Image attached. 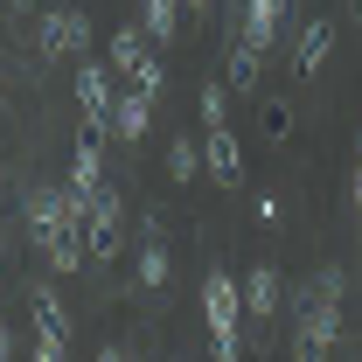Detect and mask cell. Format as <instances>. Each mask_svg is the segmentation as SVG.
<instances>
[{
  "mask_svg": "<svg viewBox=\"0 0 362 362\" xmlns=\"http://www.w3.org/2000/svg\"><path fill=\"white\" fill-rule=\"evenodd\" d=\"M202 314H209V349L223 362L244 356V286L230 272H209L202 279Z\"/></svg>",
  "mask_w": 362,
  "mask_h": 362,
  "instance_id": "3957f363",
  "label": "cell"
},
{
  "mask_svg": "<svg viewBox=\"0 0 362 362\" xmlns=\"http://www.w3.org/2000/svg\"><path fill=\"white\" fill-rule=\"evenodd\" d=\"M139 28H146V42H153V49L175 42V28H181V0H146V7H139Z\"/></svg>",
  "mask_w": 362,
  "mask_h": 362,
  "instance_id": "4fadbf2b",
  "label": "cell"
},
{
  "mask_svg": "<svg viewBox=\"0 0 362 362\" xmlns=\"http://www.w3.org/2000/svg\"><path fill=\"white\" fill-rule=\"evenodd\" d=\"M202 175L216 181V188H237V181H244V146H237V133H230V119H223V126H209V146H202Z\"/></svg>",
  "mask_w": 362,
  "mask_h": 362,
  "instance_id": "ba28073f",
  "label": "cell"
},
{
  "mask_svg": "<svg viewBox=\"0 0 362 362\" xmlns=\"http://www.w3.org/2000/svg\"><path fill=\"white\" fill-rule=\"evenodd\" d=\"M90 42V14L84 7H49L42 28H35V49H42L49 63H63V56H84Z\"/></svg>",
  "mask_w": 362,
  "mask_h": 362,
  "instance_id": "8992f818",
  "label": "cell"
},
{
  "mask_svg": "<svg viewBox=\"0 0 362 362\" xmlns=\"http://www.w3.org/2000/svg\"><path fill=\"white\" fill-rule=\"evenodd\" d=\"M327 49H334V21H307V28L293 35V70L314 77L320 63H327Z\"/></svg>",
  "mask_w": 362,
  "mask_h": 362,
  "instance_id": "30bf717a",
  "label": "cell"
},
{
  "mask_svg": "<svg viewBox=\"0 0 362 362\" xmlns=\"http://www.w3.org/2000/svg\"><path fill=\"white\" fill-rule=\"evenodd\" d=\"M146 56H153L146 28H119V35H112V70H126V77H133V70L146 63Z\"/></svg>",
  "mask_w": 362,
  "mask_h": 362,
  "instance_id": "9a60e30c",
  "label": "cell"
},
{
  "mask_svg": "<svg viewBox=\"0 0 362 362\" xmlns=\"http://www.w3.org/2000/svg\"><path fill=\"white\" fill-rule=\"evenodd\" d=\"M28 307H35V356L42 362H63L70 356V307L56 286H28Z\"/></svg>",
  "mask_w": 362,
  "mask_h": 362,
  "instance_id": "277c9868",
  "label": "cell"
},
{
  "mask_svg": "<svg viewBox=\"0 0 362 362\" xmlns=\"http://www.w3.org/2000/svg\"><path fill=\"white\" fill-rule=\"evenodd\" d=\"M181 7H195V14H202V7H209V0H181Z\"/></svg>",
  "mask_w": 362,
  "mask_h": 362,
  "instance_id": "ffe728a7",
  "label": "cell"
},
{
  "mask_svg": "<svg viewBox=\"0 0 362 362\" xmlns=\"http://www.w3.org/2000/svg\"><path fill=\"white\" fill-rule=\"evenodd\" d=\"M153 105H160V98H146V90H126V98H112V126H105V133L119 139V146H139V139H146V126H153Z\"/></svg>",
  "mask_w": 362,
  "mask_h": 362,
  "instance_id": "9c48e42d",
  "label": "cell"
},
{
  "mask_svg": "<svg viewBox=\"0 0 362 362\" xmlns=\"http://www.w3.org/2000/svg\"><path fill=\"white\" fill-rule=\"evenodd\" d=\"M84 244L90 258L105 265V258H119V244H126V202H119V188H98L84 209Z\"/></svg>",
  "mask_w": 362,
  "mask_h": 362,
  "instance_id": "5b68a950",
  "label": "cell"
},
{
  "mask_svg": "<svg viewBox=\"0 0 362 362\" xmlns=\"http://www.w3.org/2000/svg\"><path fill=\"white\" fill-rule=\"evenodd\" d=\"M341 334V272H320L314 279V300H300V327H293V356H327Z\"/></svg>",
  "mask_w": 362,
  "mask_h": 362,
  "instance_id": "7a4b0ae2",
  "label": "cell"
},
{
  "mask_svg": "<svg viewBox=\"0 0 362 362\" xmlns=\"http://www.w3.org/2000/svg\"><path fill=\"white\" fill-rule=\"evenodd\" d=\"M195 175H202V153H195V139H175V146H168V181H181V188H188Z\"/></svg>",
  "mask_w": 362,
  "mask_h": 362,
  "instance_id": "2e32d148",
  "label": "cell"
},
{
  "mask_svg": "<svg viewBox=\"0 0 362 362\" xmlns=\"http://www.w3.org/2000/svg\"><path fill=\"white\" fill-rule=\"evenodd\" d=\"M356 14H362V0H356Z\"/></svg>",
  "mask_w": 362,
  "mask_h": 362,
  "instance_id": "7402d4cb",
  "label": "cell"
},
{
  "mask_svg": "<svg viewBox=\"0 0 362 362\" xmlns=\"http://www.w3.org/2000/svg\"><path fill=\"white\" fill-rule=\"evenodd\" d=\"M7 356H14V334H7V327H0V362H7Z\"/></svg>",
  "mask_w": 362,
  "mask_h": 362,
  "instance_id": "d6986e66",
  "label": "cell"
},
{
  "mask_svg": "<svg viewBox=\"0 0 362 362\" xmlns=\"http://www.w3.org/2000/svg\"><path fill=\"white\" fill-rule=\"evenodd\" d=\"M168 272H175V258H168V244H160V230H146V244H139V286H168Z\"/></svg>",
  "mask_w": 362,
  "mask_h": 362,
  "instance_id": "5bb4252c",
  "label": "cell"
},
{
  "mask_svg": "<svg viewBox=\"0 0 362 362\" xmlns=\"http://www.w3.org/2000/svg\"><path fill=\"white\" fill-rule=\"evenodd\" d=\"M70 188H77V195H98V188H105V146H98V133L77 139V153H70Z\"/></svg>",
  "mask_w": 362,
  "mask_h": 362,
  "instance_id": "8fae6325",
  "label": "cell"
},
{
  "mask_svg": "<svg viewBox=\"0 0 362 362\" xmlns=\"http://www.w3.org/2000/svg\"><path fill=\"white\" fill-rule=\"evenodd\" d=\"M133 84L146 90V98H160V90H168V63H160V56H146V63L133 70Z\"/></svg>",
  "mask_w": 362,
  "mask_h": 362,
  "instance_id": "e0dca14e",
  "label": "cell"
},
{
  "mask_svg": "<svg viewBox=\"0 0 362 362\" xmlns=\"http://www.w3.org/2000/svg\"><path fill=\"white\" fill-rule=\"evenodd\" d=\"M84 209H90V195H77L70 181H63V188H28V195H21L28 237L49 251V265H56V272H84V258H90V244H84Z\"/></svg>",
  "mask_w": 362,
  "mask_h": 362,
  "instance_id": "6da1fadb",
  "label": "cell"
},
{
  "mask_svg": "<svg viewBox=\"0 0 362 362\" xmlns=\"http://www.w3.org/2000/svg\"><path fill=\"white\" fill-rule=\"evenodd\" d=\"M202 126H223V84L202 90Z\"/></svg>",
  "mask_w": 362,
  "mask_h": 362,
  "instance_id": "ac0fdd59",
  "label": "cell"
},
{
  "mask_svg": "<svg viewBox=\"0 0 362 362\" xmlns=\"http://www.w3.org/2000/svg\"><path fill=\"white\" fill-rule=\"evenodd\" d=\"M356 216H362V188H356Z\"/></svg>",
  "mask_w": 362,
  "mask_h": 362,
  "instance_id": "44dd1931",
  "label": "cell"
},
{
  "mask_svg": "<svg viewBox=\"0 0 362 362\" xmlns=\"http://www.w3.org/2000/svg\"><path fill=\"white\" fill-rule=\"evenodd\" d=\"M77 112H84V133L112 126V77H105V63H77Z\"/></svg>",
  "mask_w": 362,
  "mask_h": 362,
  "instance_id": "52a82bcc",
  "label": "cell"
},
{
  "mask_svg": "<svg viewBox=\"0 0 362 362\" xmlns=\"http://www.w3.org/2000/svg\"><path fill=\"white\" fill-rule=\"evenodd\" d=\"M237 286H244V314H251V320L279 314V272H272V265H258L251 279H237Z\"/></svg>",
  "mask_w": 362,
  "mask_h": 362,
  "instance_id": "7c38bea8",
  "label": "cell"
}]
</instances>
